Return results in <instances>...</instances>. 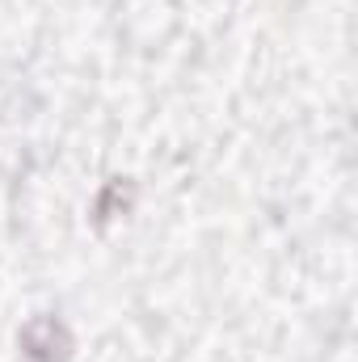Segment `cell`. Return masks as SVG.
Returning a JSON list of instances; mask_svg holds the SVG:
<instances>
[{"mask_svg":"<svg viewBox=\"0 0 358 362\" xmlns=\"http://www.w3.org/2000/svg\"><path fill=\"white\" fill-rule=\"evenodd\" d=\"M21 346H25L30 358H38V362H64L68 350H72V333L55 316H38V320H30L21 329Z\"/></svg>","mask_w":358,"mask_h":362,"instance_id":"1","label":"cell"}]
</instances>
